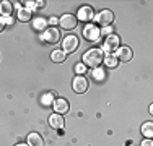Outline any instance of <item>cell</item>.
I'll use <instances>...</instances> for the list:
<instances>
[{"label": "cell", "instance_id": "44dd1931", "mask_svg": "<svg viewBox=\"0 0 153 146\" xmlns=\"http://www.w3.org/2000/svg\"><path fill=\"white\" fill-rule=\"evenodd\" d=\"M54 93H47V94H44V96H42V99H41V102L44 105H51V104H54Z\"/></svg>", "mask_w": 153, "mask_h": 146}, {"label": "cell", "instance_id": "ac0fdd59", "mask_svg": "<svg viewBox=\"0 0 153 146\" xmlns=\"http://www.w3.org/2000/svg\"><path fill=\"white\" fill-rule=\"evenodd\" d=\"M33 26H34V29H38V31L44 32L46 31V26H47V21L44 20V18L38 16V18H34V20H33Z\"/></svg>", "mask_w": 153, "mask_h": 146}, {"label": "cell", "instance_id": "83f0119b", "mask_svg": "<svg viewBox=\"0 0 153 146\" xmlns=\"http://www.w3.org/2000/svg\"><path fill=\"white\" fill-rule=\"evenodd\" d=\"M3 26H5V23H3V18L0 16V31H3Z\"/></svg>", "mask_w": 153, "mask_h": 146}, {"label": "cell", "instance_id": "d6986e66", "mask_svg": "<svg viewBox=\"0 0 153 146\" xmlns=\"http://www.w3.org/2000/svg\"><path fill=\"white\" fill-rule=\"evenodd\" d=\"M142 133H143V136L152 138L153 136V123L152 122L143 123V125H142Z\"/></svg>", "mask_w": 153, "mask_h": 146}, {"label": "cell", "instance_id": "5b68a950", "mask_svg": "<svg viewBox=\"0 0 153 146\" xmlns=\"http://www.w3.org/2000/svg\"><path fill=\"white\" fill-rule=\"evenodd\" d=\"M59 24L62 29H67V31H70V29H75L76 24H78V20H76V16L74 15H64V16L59 20Z\"/></svg>", "mask_w": 153, "mask_h": 146}, {"label": "cell", "instance_id": "9a60e30c", "mask_svg": "<svg viewBox=\"0 0 153 146\" xmlns=\"http://www.w3.org/2000/svg\"><path fill=\"white\" fill-rule=\"evenodd\" d=\"M12 10H13V7L10 2H7V0L0 2V16H10Z\"/></svg>", "mask_w": 153, "mask_h": 146}, {"label": "cell", "instance_id": "3957f363", "mask_svg": "<svg viewBox=\"0 0 153 146\" xmlns=\"http://www.w3.org/2000/svg\"><path fill=\"white\" fill-rule=\"evenodd\" d=\"M41 38H42V41L47 42V44H57L60 39V32H59V29H56V28H49V29L46 28V31L42 32Z\"/></svg>", "mask_w": 153, "mask_h": 146}, {"label": "cell", "instance_id": "6da1fadb", "mask_svg": "<svg viewBox=\"0 0 153 146\" xmlns=\"http://www.w3.org/2000/svg\"><path fill=\"white\" fill-rule=\"evenodd\" d=\"M103 58H104V55H103V50L101 49H90L83 55V62H85V65H88L91 68H98L100 63L103 62Z\"/></svg>", "mask_w": 153, "mask_h": 146}, {"label": "cell", "instance_id": "8992f818", "mask_svg": "<svg viewBox=\"0 0 153 146\" xmlns=\"http://www.w3.org/2000/svg\"><path fill=\"white\" fill-rule=\"evenodd\" d=\"M119 46H121V39H119V36H116V34L108 36L106 41H104V50H106L108 54H111V52H114V50H117Z\"/></svg>", "mask_w": 153, "mask_h": 146}, {"label": "cell", "instance_id": "5bb4252c", "mask_svg": "<svg viewBox=\"0 0 153 146\" xmlns=\"http://www.w3.org/2000/svg\"><path fill=\"white\" fill-rule=\"evenodd\" d=\"M104 65H106L108 68H116L117 67V63H119V60H117V57L114 55V54H108V55H104Z\"/></svg>", "mask_w": 153, "mask_h": 146}, {"label": "cell", "instance_id": "7402d4cb", "mask_svg": "<svg viewBox=\"0 0 153 146\" xmlns=\"http://www.w3.org/2000/svg\"><path fill=\"white\" fill-rule=\"evenodd\" d=\"M75 72H76V75H82V73H85L86 72V65L85 63H78V65H75Z\"/></svg>", "mask_w": 153, "mask_h": 146}, {"label": "cell", "instance_id": "603a6c76", "mask_svg": "<svg viewBox=\"0 0 153 146\" xmlns=\"http://www.w3.org/2000/svg\"><path fill=\"white\" fill-rule=\"evenodd\" d=\"M100 34H103V36H104V34H106V36H111V34H112V28H111V26H104L103 29H100Z\"/></svg>", "mask_w": 153, "mask_h": 146}, {"label": "cell", "instance_id": "f1b7e54d", "mask_svg": "<svg viewBox=\"0 0 153 146\" xmlns=\"http://www.w3.org/2000/svg\"><path fill=\"white\" fill-rule=\"evenodd\" d=\"M16 146H28V145H25V143H20V145H16Z\"/></svg>", "mask_w": 153, "mask_h": 146}, {"label": "cell", "instance_id": "52a82bcc", "mask_svg": "<svg viewBox=\"0 0 153 146\" xmlns=\"http://www.w3.org/2000/svg\"><path fill=\"white\" fill-rule=\"evenodd\" d=\"M72 88H74V91H75V93H78V94L85 93V91L88 89V80H86L85 76H78V75H76L75 80L72 81Z\"/></svg>", "mask_w": 153, "mask_h": 146}, {"label": "cell", "instance_id": "4316f807", "mask_svg": "<svg viewBox=\"0 0 153 146\" xmlns=\"http://www.w3.org/2000/svg\"><path fill=\"white\" fill-rule=\"evenodd\" d=\"M44 5H46V2H44V0H39V2H36V8H42Z\"/></svg>", "mask_w": 153, "mask_h": 146}, {"label": "cell", "instance_id": "7c38bea8", "mask_svg": "<svg viewBox=\"0 0 153 146\" xmlns=\"http://www.w3.org/2000/svg\"><path fill=\"white\" fill-rule=\"evenodd\" d=\"M64 123H65V120L60 114H52L49 117V125L56 130H62L64 128Z\"/></svg>", "mask_w": 153, "mask_h": 146}, {"label": "cell", "instance_id": "4fadbf2b", "mask_svg": "<svg viewBox=\"0 0 153 146\" xmlns=\"http://www.w3.org/2000/svg\"><path fill=\"white\" fill-rule=\"evenodd\" d=\"M28 146H44V141H42V136L39 133H30L26 138Z\"/></svg>", "mask_w": 153, "mask_h": 146}, {"label": "cell", "instance_id": "484cf974", "mask_svg": "<svg viewBox=\"0 0 153 146\" xmlns=\"http://www.w3.org/2000/svg\"><path fill=\"white\" fill-rule=\"evenodd\" d=\"M142 146H153L152 138H147V140H143V141H142Z\"/></svg>", "mask_w": 153, "mask_h": 146}, {"label": "cell", "instance_id": "d4e9b609", "mask_svg": "<svg viewBox=\"0 0 153 146\" xmlns=\"http://www.w3.org/2000/svg\"><path fill=\"white\" fill-rule=\"evenodd\" d=\"M3 18V23L5 24H13V18L12 16H2Z\"/></svg>", "mask_w": 153, "mask_h": 146}, {"label": "cell", "instance_id": "e0dca14e", "mask_svg": "<svg viewBox=\"0 0 153 146\" xmlns=\"http://www.w3.org/2000/svg\"><path fill=\"white\" fill-rule=\"evenodd\" d=\"M18 20L20 21H30L31 20V10H28L26 7L18 8Z\"/></svg>", "mask_w": 153, "mask_h": 146}, {"label": "cell", "instance_id": "30bf717a", "mask_svg": "<svg viewBox=\"0 0 153 146\" xmlns=\"http://www.w3.org/2000/svg\"><path fill=\"white\" fill-rule=\"evenodd\" d=\"M93 18H94V12H93L91 7H82V8L78 10V18H76V20L85 21V23H90Z\"/></svg>", "mask_w": 153, "mask_h": 146}, {"label": "cell", "instance_id": "277c9868", "mask_svg": "<svg viewBox=\"0 0 153 146\" xmlns=\"http://www.w3.org/2000/svg\"><path fill=\"white\" fill-rule=\"evenodd\" d=\"M78 44H80V41H78V38L76 36H74V34H70V36H67V38L64 39V42H62V47H64V52L67 54V52H75L76 49H78Z\"/></svg>", "mask_w": 153, "mask_h": 146}, {"label": "cell", "instance_id": "ffe728a7", "mask_svg": "<svg viewBox=\"0 0 153 146\" xmlns=\"http://www.w3.org/2000/svg\"><path fill=\"white\" fill-rule=\"evenodd\" d=\"M91 75H93V78L96 80V81H103L104 76H106V75H104V68H94Z\"/></svg>", "mask_w": 153, "mask_h": 146}, {"label": "cell", "instance_id": "cb8c5ba5", "mask_svg": "<svg viewBox=\"0 0 153 146\" xmlns=\"http://www.w3.org/2000/svg\"><path fill=\"white\" fill-rule=\"evenodd\" d=\"M47 23L51 24V28H54V26H56V24H59V20L52 16V18H49V21H47Z\"/></svg>", "mask_w": 153, "mask_h": 146}, {"label": "cell", "instance_id": "8fae6325", "mask_svg": "<svg viewBox=\"0 0 153 146\" xmlns=\"http://www.w3.org/2000/svg\"><path fill=\"white\" fill-rule=\"evenodd\" d=\"M52 107H54V111H56V114L62 115V114H67L70 105H68V101H65V99H56L52 104Z\"/></svg>", "mask_w": 153, "mask_h": 146}, {"label": "cell", "instance_id": "ba28073f", "mask_svg": "<svg viewBox=\"0 0 153 146\" xmlns=\"http://www.w3.org/2000/svg\"><path fill=\"white\" fill-rule=\"evenodd\" d=\"M83 36H85L88 41H98L100 39V29H98L94 24H91V23H88L85 26V29H83Z\"/></svg>", "mask_w": 153, "mask_h": 146}, {"label": "cell", "instance_id": "7a4b0ae2", "mask_svg": "<svg viewBox=\"0 0 153 146\" xmlns=\"http://www.w3.org/2000/svg\"><path fill=\"white\" fill-rule=\"evenodd\" d=\"M94 20H96L98 24H101V26H109V24L114 21V13L111 12V10H101L98 15H94Z\"/></svg>", "mask_w": 153, "mask_h": 146}, {"label": "cell", "instance_id": "9c48e42d", "mask_svg": "<svg viewBox=\"0 0 153 146\" xmlns=\"http://www.w3.org/2000/svg\"><path fill=\"white\" fill-rule=\"evenodd\" d=\"M116 57H117V60L119 62H130L132 60V57H134V54H132V49L130 47H119L117 50H116Z\"/></svg>", "mask_w": 153, "mask_h": 146}, {"label": "cell", "instance_id": "2e32d148", "mask_svg": "<svg viewBox=\"0 0 153 146\" xmlns=\"http://www.w3.org/2000/svg\"><path fill=\"white\" fill-rule=\"evenodd\" d=\"M65 58H67V54L64 50H54L51 54V60L56 62V63H62V62H65Z\"/></svg>", "mask_w": 153, "mask_h": 146}]
</instances>
